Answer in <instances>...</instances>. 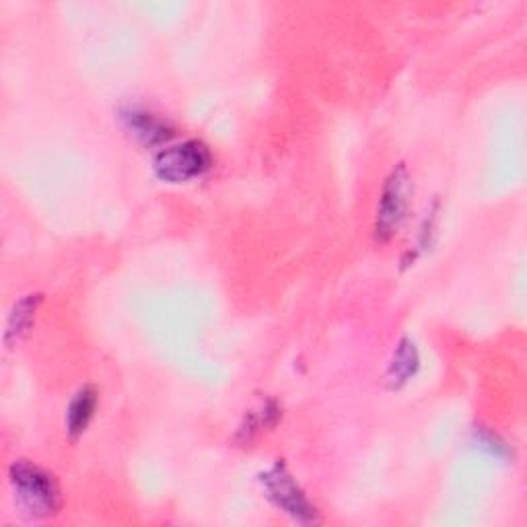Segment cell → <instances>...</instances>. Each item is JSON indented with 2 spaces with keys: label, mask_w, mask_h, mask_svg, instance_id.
Listing matches in <instances>:
<instances>
[{
  "label": "cell",
  "mask_w": 527,
  "mask_h": 527,
  "mask_svg": "<svg viewBox=\"0 0 527 527\" xmlns=\"http://www.w3.org/2000/svg\"><path fill=\"white\" fill-rule=\"evenodd\" d=\"M9 484L17 507L31 519H50L62 509V490L54 474L29 460H17L9 468Z\"/></svg>",
  "instance_id": "obj_1"
},
{
  "label": "cell",
  "mask_w": 527,
  "mask_h": 527,
  "mask_svg": "<svg viewBox=\"0 0 527 527\" xmlns=\"http://www.w3.org/2000/svg\"><path fill=\"white\" fill-rule=\"evenodd\" d=\"M412 200V182L404 163H398L385 178L375 215V237L379 241L392 239L408 217Z\"/></svg>",
  "instance_id": "obj_2"
},
{
  "label": "cell",
  "mask_w": 527,
  "mask_h": 527,
  "mask_svg": "<svg viewBox=\"0 0 527 527\" xmlns=\"http://www.w3.org/2000/svg\"><path fill=\"white\" fill-rule=\"evenodd\" d=\"M262 490L270 503L289 515L293 521L303 525H315L320 523V513L311 505L307 495L301 490V486L291 476L289 468L283 462H276L272 468H268L260 476Z\"/></svg>",
  "instance_id": "obj_3"
},
{
  "label": "cell",
  "mask_w": 527,
  "mask_h": 527,
  "mask_svg": "<svg viewBox=\"0 0 527 527\" xmlns=\"http://www.w3.org/2000/svg\"><path fill=\"white\" fill-rule=\"evenodd\" d=\"M157 178L169 184L192 182L213 167V153L202 143V140H184L180 145L163 149L155 157Z\"/></svg>",
  "instance_id": "obj_4"
},
{
  "label": "cell",
  "mask_w": 527,
  "mask_h": 527,
  "mask_svg": "<svg viewBox=\"0 0 527 527\" xmlns=\"http://www.w3.org/2000/svg\"><path fill=\"white\" fill-rule=\"evenodd\" d=\"M122 120H124L126 128L138 140H143L145 145H159V143H165V140H169L173 136V128L165 120H161L159 116L145 112V110H136V108L124 110Z\"/></svg>",
  "instance_id": "obj_5"
},
{
  "label": "cell",
  "mask_w": 527,
  "mask_h": 527,
  "mask_svg": "<svg viewBox=\"0 0 527 527\" xmlns=\"http://www.w3.org/2000/svg\"><path fill=\"white\" fill-rule=\"evenodd\" d=\"M97 406H99V392L93 388V385H85V388L77 392V396L66 410V433L70 435V439H79L87 431L97 412Z\"/></svg>",
  "instance_id": "obj_6"
},
{
  "label": "cell",
  "mask_w": 527,
  "mask_h": 527,
  "mask_svg": "<svg viewBox=\"0 0 527 527\" xmlns=\"http://www.w3.org/2000/svg\"><path fill=\"white\" fill-rule=\"evenodd\" d=\"M40 303H42V295H27L13 305L5 332L7 346H17L31 332Z\"/></svg>",
  "instance_id": "obj_7"
},
{
  "label": "cell",
  "mask_w": 527,
  "mask_h": 527,
  "mask_svg": "<svg viewBox=\"0 0 527 527\" xmlns=\"http://www.w3.org/2000/svg\"><path fill=\"white\" fill-rule=\"evenodd\" d=\"M418 371V350L410 338H402L394 350V357L388 367V385L392 390L402 388V385L414 377Z\"/></svg>",
  "instance_id": "obj_8"
},
{
  "label": "cell",
  "mask_w": 527,
  "mask_h": 527,
  "mask_svg": "<svg viewBox=\"0 0 527 527\" xmlns=\"http://www.w3.org/2000/svg\"><path fill=\"white\" fill-rule=\"evenodd\" d=\"M278 418H280L278 406L274 402H266L260 410L250 412L248 416H245V425H241L239 435H245V441L250 443L256 433H260L268 427H274Z\"/></svg>",
  "instance_id": "obj_9"
}]
</instances>
